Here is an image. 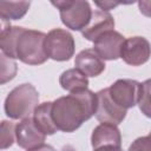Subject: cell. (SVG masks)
<instances>
[{
	"label": "cell",
	"mask_w": 151,
	"mask_h": 151,
	"mask_svg": "<svg viewBox=\"0 0 151 151\" xmlns=\"http://www.w3.org/2000/svg\"><path fill=\"white\" fill-rule=\"evenodd\" d=\"M46 134L42 133L35 125L33 118L22 119L15 127L17 144L25 150H31L44 144Z\"/></svg>",
	"instance_id": "30bf717a"
},
{
	"label": "cell",
	"mask_w": 151,
	"mask_h": 151,
	"mask_svg": "<svg viewBox=\"0 0 151 151\" xmlns=\"http://www.w3.org/2000/svg\"><path fill=\"white\" fill-rule=\"evenodd\" d=\"M46 34L40 31L21 27L14 47V57L27 65H41L48 57L45 51Z\"/></svg>",
	"instance_id": "7a4b0ae2"
},
{
	"label": "cell",
	"mask_w": 151,
	"mask_h": 151,
	"mask_svg": "<svg viewBox=\"0 0 151 151\" xmlns=\"http://www.w3.org/2000/svg\"><path fill=\"white\" fill-rule=\"evenodd\" d=\"M138 7L143 15L151 18V1H139Z\"/></svg>",
	"instance_id": "44dd1931"
},
{
	"label": "cell",
	"mask_w": 151,
	"mask_h": 151,
	"mask_svg": "<svg viewBox=\"0 0 151 151\" xmlns=\"http://www.w3.org/2000/svg\"><path fill=\"white\" fill-rule=\"evenodd\" d=\"M29 5L28 1H0V17L4 21L19 20L27 13Z\"/></svg>",
	"instance_id": "2e32d148"
},
{
	"label": "cell",
	"mask_w": 151,
	"mask_h": 151,
	"mask_svg": "<svg viewBox=\"0 0 151 151\" xmlns=\"http://www.w3.org/2000/svg\"><path fill=\"white\" fill-rule=\"evenodd\" d=\"M15 127L12 122L2 120L1 122V132H0V146L2 150L12 146L15 140Z\"/></svg>",
	"instance_id": "d6986e66"
},
{
	"label": "cell",
	"mask_w": 151,
	"mask_h": 151,
	"mask_svg": "<svg viewBox=\"0 0 151 151\" xmlns=\"http://www.w3.org/2000/svg\"><path fill=\"white\" fill-rule=\"evenodd\" d=\"M27 151H55V149L52 145L42 144V145H40L38 147H34V149H31V150H27Z\"/></svg>",
	"instance_id": "603a6c76"
},
{
	"label": "cell",
	"mask_w": 151,
	"mask_h": 151,
	"mask_svg": "<svg viewBox=\"0 0 151 151\" xmlns=\"http://www.w3.org/2000/svg\"><path fill=\"white\" fill-rule=\"evenodd\" d=\"M91 145L93 150L103 146L122 147V134L117 125L100 123L96 126L91 134Z\"/></svg>",
	"instance_id": "8fae6325"
},
{
	"label": "cell",
	"mask_w": 151,
	"mask_h": 151,
	"mask_svg": "<svg viewBox=\"0 0 151 151\" xmlns=\"http://www.w3.org/2000/svg\"><path fill=\"white\" fill-rule=\"evenodd\" d=\"M51 4L59 9L61 22L72 31H83L91 21L93 12L87 1L66 0Z\"/></svg>",
	"instance_id": "277c9868"
},
{
	"label": "cell",
	"mask_w": 151,
	"mask_h": 151,
	"mask_svg": "<svg viewBox=\"0 0 151 151\" xmlns=\"http://www.w3.org/2000/svg\"><path fill=\"white\" fill-rule=\"evenodd\" d=\"M97 93L88 88L70 93L52 101V117L59 131L74 132L81 124L96 114Z\"/></svg>",
	"instance_id": "6da1fadb"
},
{
	"label": "cell",
	"mask_w": 151,
	"mask_h": 151,
	"mask_svg": "<svg viewBox=\"0 0 151 151\" xmlns=\"http://www.w3.org/2000/svg\"><path fill=\"white\" fill-rule=\"evenodd\" d=\"M39 105V93L32 84L14 87L5 99V112L12 119L31 118Z\"/></svg>",
	"instance_id": "3957f363"
},
{
	"label": "cell",
	"mask_w": 151,
	"mask_h": 151,
	"mask_svg": "<svg viewBox=\"0 0 151 151\" xmlns=\"http://www.w3.org/2000/svg\"><path fill=\"white\" fill-rule=\"evenodd\" d=\"M149 134H150V136H151V132H150V133H149Z\"/></svg>",
	"instance_id": "484cf974"
},
{
	"label": "cell",
	"mask_w": 151,
	"mask_h": 151,
	"mask_svg": "<svg viewBox=\"0 0 151 151\" xmlns=\"http://www.w3.org/2000/svg\"><path fill=\"white\" fill-rule=\"evenodd\" d=\"M114 28L113 17L105 11H94L90 24L81 31L83 37L88 41H96L105 32L112 31Z\"/></svg>",
	"instance_id": "7c38bea8"
},
{
	"label": "cell",
	"mask_w": 151,
	"mask_h": 151,
	"mask_svg": "<svg viewBox=\"0 0 151 151\" xmlns=\"http://www.w3.org/2000/svg\"><path fill=\"white\" fill-rule=\"evenodd\" d=\"M73 35L63 28H53L46 34L45 51L48 58L55 61L70 60L74 54Z\"/></svg>",
	"instance_id": "5b68a950"
},
{
	"label": "cell",
	"mask_w": 151,
	"mask_h": 151,
	"mask_svg": "<svg viewBox=\"0 0 151 151\" xmlns=\"http://www.w3.org/2000/svg\"><path fill=\"white\" fill-rule=\"evenodd\" d=\"M21 31V27L19 26H6L2 27L1 29V35H0V48L1 53L5 54L9 59H15L14 57V47H15V41Z\"/></svg>",
	"instance_id": "e0dca14e"
},
{
	"label": "cell",
	"mask_w": 151,
	"mask_h": 151,
	"mask_svg": "<svg viewBox=\"0 0 151 151\" xmlns=\"http://www.w3.org/2000/svg\"><path fill=\"white\" fill-rule=\"evenodd\" d=\"M151 57L150 42L144 37H131L125 39L120 58L131 66H140Z\"/></svg>",
	"instance_id": "ba28073f"
},
{
	"label": "cell",
	"mask_w": 151,
	"mask_h": 151,
	"mask_svg": "<svg viewBox=\"0 0 151 151\" xmlns=\"http://www.w3.org/2000/svg\"><path fill=\"white\" fill-rule=\"evenodd\" d=\"M93 151H123L122 147H116V146H103L99 149H96Z\"/></svg>",
	"instance_id": "cb8c5ba5"
},
{
	"label": "cell",
	"mask_w": 151,
	"mask_h": 151,
	"mask_svg": "<svg viewBox=\"0 0 151 151\" xmlns=\"http://www.w3.org/2000/svg\"><path fill=\"white\" fill-rule=\"evenodd\" d=\"M33 120L38 129L46 136L54 134L58 131L52 117V101L39 104L33 113Z\"/></svg>",
	"instance_id": "5bb4252c"
},
{
	"label": "cell",
	"mask_w": 151,
	"mask_h": 151,
	"mask_svg": "<svg viewBox=\"0 0 151 151\" xmlns=\"http://www.w3.org/2000/svg\"><path fill=\"white\" fill-rule=\"evenodd\" d=\"M124 41L125 38L119 32L112 29L101 34L93 42V50L103 60H117L122 55Z\"/></svg>",
	"instance_id": "9c48e42d"
},
{
	"label": "cell",
	"mask_w": 151,
	"mask_h": 151,
	"mask_svg": "<svg viewBox=\"0 0 151 151\" xmlns=\"http://www.w3.org/2000/svg\"><path fill=\"white\" fill-rule=\"evenodd\" d=\"M138 106L144 116L151 118V78L140 83Z\"/></svg>",
	"instance_id": "ac0fdd59"
},
{
	"label": "cell",
	"mask_w": 151,
	"mask_h": 151,
	"mask_svg": "<svg viewBox=\"0 0 151 151\" xmlns=\"http://www.w3.org/2000/svg\"><path fill=\"white\" fill-rule=\"evenodd\" d=\"M127 151H151V136H143L137 138L129 146Z\"/></svg>",
	"instance_id": "ffe728a7"
},
{
	"label": "cell",
	"mask_w": 151,
	"mask_h": 151,
	"mask_svg": "<svg viewBox=\"0 0 151 151\" xmlns=\"http://www.w3.org/2000/svg\"><path fill=\"white\" fill-rule=\"evenodd\" d=\"M74 66L86 77H98L104 72L106 65L93 48H86L76 55Z\"/></svg>",
	"instance_id": "4fadbf2b"
},
{
	"label": "cell",
	"mask_w": 151,
	"mask_h": 151,
	"mask_svg": "<svg viewBox=\"0 0 151 151\" xmlns=\"http://www.w3.org/2000/svg\"><path fill=\"white\" fill-rule=\"evenodd\" d=\"M140 83L132 79H118L110 87L111 98L120 107L127 110L138 104Z\"/></svg>",
	"instance_id": "8992f818"
},
{
	"label": "cell",
	"mask_w": 151,
	"mask_h": 151,
	"mask_svg": "<svg viewBox=\"0 0 151 151\" xmlns=\"http://www.w3.org/2000/svg\"><path fill=\"white\" fill-rule=\"evenodd\" d=\"M98 105L96 111V118L100 123H109L113 125L120 124L126 117V110L120 107L113 101L110 96L109 87L97 92Z\"/></svg>",
	"instance_id": "52a82bcc"
},
{
	"label": "cell",
	"mask_w": 151,
	"mask_h": 151,
	"mask_svg": "<svg viewBox=\"0 0 151 151\" xmlns=\"http://www.w3.org/2000/svg\"><path fill=\"white\" fill-rule=\"evenodd\" d=\"M61 151H77L72 145H65L63 149H61Z\"/></svg>",
	"instance_id": "d4e9b609"
},
{
	"label": "cell",
	"mask_w": 151,
	"mask_h": 151,
	"mask_svg": "<svg viewBox=\"0 0 151 151\" xmlns=\"http://www.w3.org/2000/svg\"><path fill=\"white\" fill-rule=\"evenodd\" d=\"M59 84L64 90L68 91L70 93H74L86 90L88 87V79L78 68H70L61 73Z\"/></svg>",
	"instance_id": "9a60e30c"
},
{
	"label": "cell",
	"mask_w": 151,
	"mask_h": 151,
	"mask_svg": "<svg viewBox=\"0 0 151 151\" xmlns=\"http://www.w3.org/2000/svg\"><path fill=\"white\" fill-rule=\"evenodd\" d=\"M94 5L96 6H98L101 11H105V12H107L109 9H112V8H114V7H117L119 4L118 2H109V1H104V2H99V1H96L94 2Z\"/></svg>",
	"instance_id": "7402d4cb"
}]
</instances>
